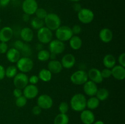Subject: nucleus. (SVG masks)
Instances as JSON below:
<instances>
[{
	"mask_svg": "<svg viewBox=\"0 0 125 124\" xmlns=\"http://www.w3.org/2000/svg\"><path fill=\"white\" fill-rule=\"evenodd\" d=\"M87 98L84 94L78 93L73 95L70 100L72 109L76 112H81L86 108Z\"/></svg>",
	"mask_w": 125,
	"mask_h": 124,
	"instance_id": "1",
	"label": "nucleus"
},
{
	"mask_svg": "<svg viewBox=\"0 0 125 124\" xmlns=\"http://www.w3.org/2000/svg\"><path fill=\"white\" fill-rule=\"evenodd\" d=\"M44 23L46 27L49 29L56 30L61 25V18L57 14L54 13H48L46 17L44 19Z\"/></svg>",
	"mask_w": 125,
	"mask_h": 124,
	"instance_id": "2",
	"label": "nucleus"
},
{
	"mask_svg": "<svg viewBox=\"0 0 125 124\" xmlns=\"http://www.w3.org/2000/svg\"><path fill=\"white\" fill-rule=\"evenodd\" d=\"M16 67H17V69L19 70L21 72L26 74V73L30 72L33 69L34 62L29 57H21L17 62Z\"/></svg>",
	"mask_w": 125,
	"mask_h": 124,
	"instance_id": "3",
	"label": "nucleus"
},
{
	"mask_svg": "<svg viewBox=\"0 0 125 124\" xmlns=\"http://www.w3.org/2000/svg\"><path fill=\"white\" fill-rule=\"evenodd\" d=\"M73 35L72 32V28L67 26H60L56 30V36L57 40L65 42L69 41L70 39Z\"/></svg>",
	"mask_w": 125,
	"mask_h": 124,
	"instance_id": "4",
	"label": "nucleus"
},
{
	"mask_svg": "<svg viewBox=\"0 0 125 124\" xmlns=\"http://www.w3.org/2000/svg\"><path fill=\"white\" fill-rule=\"evenodd\" d=\"M95 17L94 12L87 8H82L78 12V18L83 24H90L93 21Z\"/></svg>",
	"mask_w": 125,
	"mask_h": 124,
	"instance_id": "5",
	"label": "nucleus"
},
{
	"mask_svg": "<svg viewBox=\"0 0 125 124\" xmlns=\"http://www.w3.org/2000/svg\"><path fill=\"white\" fill-rule=\"evenodd\" d=\"M87 73L83 70H78L72 74L70 80L76 85H84L88 81Z\"/></svg>",
	"mask_w": 125,
	"mask_h": 124,
	"instance_id": "6",
	"label": "nucleus"
},
{
	"mask_svg": "<svg viewBox=\"0 0 125 124\" xmlns=\"http://www.w3.org/2000/svg\"><path fill=\"white\" fill-rule=\"evenodd\" d=\"M37 38L40 43H50L52 38V31L46 27H43L41 29L38 30Z\"/></svg>",
	"mask_w": 125,
	"mask_h": 124,
	"instance_id": "7",
	"label": "nucleus"
},
{
	"mask_svg": "<svg viewBox=\"0 0 125 124\" xmlns=\"http://www.w3.org/2000/svg\"><path fill=\"white\" fill-rule=\"evenodd\" d=\"M13 79V85L16 88L23 89L29 83V78L24 73H17Z\"/></svg>",
	"mask_w": 125,
	"mask_h": 124,
	"instance_id": "8",
	"label": "nucleus"
},
{
	"mask_svg": "<svg viewBox=\"0 0 125 124\" xmlns=\"http://www.w3.org/2000/svg\"><path fill=\"white\" fill-rule=\"evenodd\" d=\"M65 49V44L64 42H62L57 39L51 40L49 43V50L50 53L59 55L63 53Z\"/></svg>",
	"mask_w": 125,
	"mask_h": 124,
	"instance_id": "9",
	"label": "nucleus"
},
{
	"mask_svg": "<svg viewBox=\"0 0 125 124\" xmlns=\"http://www.w3.org/2000/svg\"><path fill=\"white\" fill-rule=\"evenodd\" d=\"M39 8L36 0H24L22 4V10L24 13L29 15L35 14Z\"/></svg>",
	"mask_w": 125,
	"mask_h": 124,
	"instance_id": "10",
	"label": "nucleus"
},
{
	"mask_svg": "<svg viewBox=\"0 0 125 124\" xmlns=\"http://www.w3.org/2000/svg\"><path fill=\"white\" fill-rule=\"evenodd\" d=\"M37 103L42 109H48L53 105V100L48 94H42L37 98Z\"/></svg>",
	"mask_w": 125,
	"mask_h": 124,
	"instance_id": "11",
	"label": "nucleus"
},
{
	"mask_svg": "<svg viewBox=\"0 0 125 124\" xmlns=\"http://www.w3.org/2000/svg\"><path fill=\"white\" fill-rule=\"evenodd\" d=\"M39 94V89L35 85H28L23 91V95L27 99L35 98Z\"/></svg>",
	"mask_w": 125,
	"mask_h": 124,
	"instance_id": "12",
	"label": "nucleus"
},
{
	"mask_svg": "<svg viewBox=\"0 0 125 124\" xmlns=\"http://www.w3.org/2000/svg\"><path fill=\"white\" fill-rule=\"evenodd\" d=\"M80 119L84 124H93L95 121V114L90 109H84L81 112Z\"/></svg>",
	"mask_w": 125,
	"mask_h": 124,
	"instance_id": "13",
	"label": "nucleus"
},
{
	"mask_svg": "<svg viewBox=\"0 0 125 124\" xmlns=\"http://www.w3.org/2000/svg\"><path fill=\"white\" fill-rule=\"evenodd\" d=\"M84 92L87 96L89 97L95 96L98 91L97 85L95 83L93 82L91 80H88L84 84L83 86Z\"/></svg>",
	"mask_w": 125,
	"mask_h": 124,
	"instance_id": "14",
	"label": "nucleus"
},
{
	"mask_svg": "<svg viewBox=\"0 0 125 124\" xmlns=\"http://www.w3.org/2000/svg\"><path fill=\"white\" fill-rule=\"evenodd\" d=\"M13 35L12 28L9 26L3 27L0 29V42H8L12 39Z\"/></svg>",
	"mask_w": 125,
	"mask_h": 124,
	"instance_id": "15",
	"label": "nucleus"
},
{
	"mask_svg": "<svg viewBox=\"0 0 125 124\" xmlns=\"http://www.w3.org/2000/svg\"><path fill=\"white\" fill-rule=\"evenodd\" d=\"M88 79L96 84L101 83L103 81L104 79L101 76V71L96 68H91L87 72Z\"/></svg>",
	"mask_w": 125,
	"mask_h": 124,
	"instance_id": "16",
	"label": "nucleus"
},
{
	"mask_svg": "<svg viewBox=\"0 0 125 124\" xmlns=\"http://www.w3.org/2000/svg\"><path fill=\"white\" fill-rule=\"evenodd\" d=\"M62 67L65 69H71L76 63V58L72 53H67L61 59V62Z\"/></svg>",
	"mask_w": 125,
	"mask_h": 124,
	"instance_id": "17",
	"label": "nucleus"
},
{
	"mask_svg": "<svg viewBox=\"0 0 125 124\" xmlns=\"http://www.w3.org/2000/svg\"><path fill=\"white\" fill-rule=\"evenodd\" d=\"M99 38L102 42L109 43L113 39V32L109 28H103L99 32Z\"/></svg>",
	"mask_w": 125,
	"mask_h": 124,
	"instance_id": "18",
	"label": "nucleus"
},
{
	"mask_svg": "<svg viewBox=\"0 0 125 124\" xmlns=\"http://www.w3.org/2000/svg\"><path fill=\"white\" fill-rule=\"evenodd\" d=\"M112 76L118 80H123L125 78V68L121 65H115L111 69Z\"/></svg>",
	"mask_w": 125,
	"mask_h": 124,
	"instance_id": "19",
	"label": "nucleus"
},
{
	"mask_svg": "<svg viewBox=\"0 0 125 124\" xmlns=\"http://www.w3.org/2000/svg\"><path fill=\"white\" fill-rule=\"evenodd\" d=\"M6 55L7 60L12 63H17L18 60L21 58L20 52L14 47L9 49Z\"/></svg>",
	"mask_w": 125,
	"mask_h": 124,
	"instance_id": "20",
	"label": "nucleus"
},
{
	"mask_svg": "<svg viewBox=\"0 0 125 124\" xmlns=\"http://www.w3.org/2000/svg\"><path fill=\"white\" fill-rule=\"evenodd\" d=\"M20 35L22 41L26 43L31 42L34 38V32L32 30L28 27H25L21 30Z\"/></svg>",
	"mask_w": 125,
	"mask_h": 124,
	"instance_id": "21",
	"label": "nucleus"
},
{
	"mask_svg": "<svg viewBox=\"0 0 125 124\" xmlns=\"http://www.w3.org/2000/svg\"><path fill=\"white\" fill-rule=\"evenodd\" d=\"M63 67L61 62L56 60H51L48 64V69L52 74H59L62 71Z\"/></svg>",
	"mask_w": 125,
	"mask_h": 124,
	"instance_id": "22",
	"label": "nucleus"
},
{
	"mask_svg": "<svg viewBox=\"0 0 125 124\" xmlns=\"http://www.w3.org/2000/svg\"><path fill=\"white\" fill-rule=\"evenodd\" d=\"M69 44L71 48L73 50H79L81 48L83 45V41L81 38L78 35H73L69 40Z\"/></svg>",
	"mask_w": 125,
	"mask_h": 124,
	"instance_id": "23",
	"label": "nucleus"
},
{
	"mask_svg": "<svg viewBox=\"0 0 125 124\" xmlns=\"http://www.w3.org/2000/svg\"><path fill=\"white\" fill-rule=\"evenodd\" d=\"M103 63L106 68L112 69L116 64V59L112 54H107L104 57Z\"/></svg>",
	"mask_w": 125,
	"mask_h": 124,
	"instance_id": "24",
	"label": "nucleus"
},
{
	"mask_svg": "<svg viewBox=\"0 0 125 124\" xmlns=\"http://www.w3.org/2000/svg\"><path fill=\"white\" fill-rule=\"evenodd\" d=\"M39 80L44 82H48L52 79V73L47 69H42L40 71L38 75Z\"/></svg>",
	"mask_w": 125,
	"mask_h": 124,
	"instance_id": "25",
	"label": "nucleus"
},
{
	"mask_svg": "<svg viewBox=\"0 0 125 124\" xmlns=\"http://www.w3.org/2000/svg\"><path fill=\"white\" fill-rule=\"evenodd\" d=\"M100 101L95 96L90 97L88 100H87L86 107H87L90 110L95 109L99 106Z\"/></svg>",
	"mask_w": 125,
	"mask_h": 124,
	"instance_id": "26",
	"label": "nucleus"
},
{
	"mask_svg": "<svg viewBox=\"0 0 125 124\" xmlns=\"http://www.w3.org/2000/svg\"><path fill=\"white\" fill-rule=\"evenodd\" d=\"M68 123L69 117L67 114L59 113L54 119V124H68Z\"/></svg>",
	"mask_w": 125,
	"mask_h": 124,
	"instance_id": "27",
	"label": "nucleus"
},
{
	"mask_svg": "<svg viewBox=\"0 0 125 124\" xmlns=\"http://www.w3.org/2000/svg\"><path fill=\"white\" fill-rule=\"evenodd\" d=\"M96 97L100 101H104L107 99L109 96V92L106 88L98 89V91L96 94Z\"/></svg>",
	"mask_w": 125,
	"mask_h": 124,
	"instance_id": "28",
	"label": "nucleus"
},
{
	"mask_svg": "<svg viewBox=\"0 0 125 124\" xmlns=\"http://www.w3.org/2000/svg\"><path fill=\"white\" fill-rule=\"evenodd\" d=\"M44 24H45L44 20L39 19L37 17H34L31 21V26L35 30H39L42 27H44Z\"/></svg>",
	"mask_w": 125,
	"mask_h": 124,
	"instance_id": "29",
	"label": "nucleus"
},
{
	"mask_svg": "<svg viewBox=\"0 0 125 124\" xmlns=\"http://www.w3.org/2000/svg\"><path fill=\"white\" fill-rule=\"evenodd\" d=\"M50 51L45 49H42L39 51L37 53V58L39 61L42 62H47L50 59Z\"/></svg>",
	"mask_w": 125,
	"mask_h": 124,
	"instance_id": "30",
	"label": "nucleus"
},
{
	"mask_svg": "<svg viewBox=\"0 0 125 124\" xmlns=\"http://www.w3.org/2000/svg\"><path fill=\"white\" fill-rule=\"evenodd\" d=\"M18 69L15 66L10 65L7 67L5 70V73H6V77H7L9 79H13L18 72Z\"/></svg>",
	"mask_w": 125,
	"mask_h": 124,
	"instance_id": "31",
	"label": "nucleus"
},
{
	"mask_svg": "<svg viewBox=\"0 0 125 124\" xmlns=\"http://www.w3.org/2000/svg\"><path fill=\"white\" fill-rule=\"evenodd\" d=\"M27 102H28V99L23 95L18 98H16L15 105L17 107L23 108L27 104Z\"/></svg>",
	"mask_w": 125,
	"mask_h": 124,
	"instance_id": "32",
	"label": "nucleus"
},
{
	"mask_svg": "<svg viewBox=\"0 0 125 124\" xmlns=\"http://www.w3.org/2000/svg\"><path fill=\"white\" fill-rule=\"evenodd\" d=\"M37 18L44 20L45 17L47 15L48 13L46 10L43 8H38L35 13Z\"/></svg>",
	"mask_w": 125,
	"mask_h": 124,
	"instance_id": "33",
	"label": "nucleus"
},
{
	"mask_svg": "<svg viewBox=\"0 0 125 124\" xmlns=\"http://www.w3.org/2000/svg\"><path fill=\"white\" fill-rule=\"evenodd\" d=\"M69 110V105L65 102H62L59 105V111L60 113L62 114H67V112Z\"/></svg>",
	"mask_w": 125,
	"mask_h": 124,
	"instance_id": "34",
	"label": "nucleus"
},
{
	"mask_svg": "<svg viewBox=\"0 0 125 124\" xmlns=\"http://www.w3.org/2000/svg\"><path fill=\"white\" fill-rule=\"evenodd\" d=\"M21 52H22V54H23L24 57H29L31 55V49L29 45L25 44L24 47L21 51Z\"/></svg>",
	"mask_w": 125,
	"mask_h": 124,
	"instance_id": "35",
	"label": "nucleus"
},
{
	"mask_svg": "<svg viewBox=\"0 0 125 124\" xmlns=\"http://www.w3.org/2000/svg\"><path fill=\"white\" fill-rule=\"evenodd\" d=\"M24 44H25V43H24V41H23L22 40H18L15 41L14 43H13V46H14V48H15L16 49L20 52L24 47Z\"/></svg>",
	"mask_w": 125,
	"mask_h": 124,
	"instance_id": "36",
	"label": "nucleus"
},
{
	"mask_svg": "<svg viewBox=\"0 0 125 124\" xmlns=\"http://www.w3.org/2000/svg\"><path fill=\"white\" fill-rule=\"evenodd\" d=\"M101 76L103 79H109L112 76V73H111V69L108 68H104L101 71Z\"/></svg>",
	"mask_w": 125,
	"mask_h": 124,
	"instance_id": "37",
	"label": "nucleus"
},
{
	"mask_svg": "<svg viewBox=\"0 0 125 124\" xmlns=\"http://www.w3.org/2000/svg\"><path fill=\"white\" fill-rule=\"evenodd\" d=\"M8 49V44H7V43L0 42V53L1 54L6 53Z\"/></svg>",
	"mask_w": 125,
	"mask_h": 124,
	"instance_id": "38",
	"label": "nucleus"
},
{
	"mask_svg": "<svg viewBox=\"0 0 125 124\" xmlns=\"http://www.w3.org/2000/svg\"><path fill=\"white\" fill-rule=\"evenodd\" d=\"M72 32H73V35H77L81 32V31H82L81 27L79 25L76 24V25L73 26V27L72 28Z\"/></svg>",
	"mask_w": 125,
	"mask_h": 124,
	"instance_id": "39",
	"label": "nucleus"
},
{
	"mask_svg": "<svg viewBox=\"0 0 125 124\" xmlns=\"http://www.w3.org/2000/svg\"><path fill=\"white\" fill-rule=\"evenodd\" d=\"M39 78L37 75H31L30 77L29 78V83H30V84L31 85H36L37 83H39Z\"/></svg>",
	"mask_w": 125,
	"mask_h": 124,
	"instance_id": "40",
	"label": "nucleus"
},
{
	"mask_svg": "<svg viewBox=\"0 0 125 124\" xmlns=\"http://www.w3.org/2000/svg\"><path fill=\"white\" fill-rule=\"evenodd\" d=\"M42 111V109L38 105L34 106L32 108V113L35 115H38L40 114Z\"/></svg>",
	"mask_w": 125,
	"mask_h": 124,
	"instance_id": "41",
	"label": "nucleus"
},
{
	"mask_svg": "<svg viewBox=\"0 0 125 124\" xmlns=\"http://www.w3.org/2000/svg\"><path fill=\"white\" fill-rule=\"evenodd\" d=\"M119 65L122 66L123 67H125V53L124 52L121 53L119 55L118 58Z\"/></svg>",
	"mask_w": 125,
	"mask_h": 124,
	"instance_id": "42",
	"label": "nucleus"
},
{
	"mask_svg": "<svg viewBox=\"0 0 125 124\" xmlns=\"http://www.w3.org/2000/svg\"><path fill=\"white\" fill-rule=\"evenodd\" d=\"M13 94L16 98H18V97L23 96V91L21 89L16 88H15L13 91Z\"/></svg>",
	"mask_w": 125,
	"mask_h": 124,
	"instance_id": "43",
	"label": "nucleus"
},
{
	"mask_svg": "<svg viewBox=\"0 0 125 124\" xmlns=\"http://www.w3.org/2000/svg\"><path fill=\"white\" fill-rule=\"evenodd\" d=\"M5 70H6V69L4 68V67L0 64V80L4 79L6 77Z\"/></svg>",
	"mask_w": 125,
	"mask_h": 124,
	"instance_id": "44",
	"label": "nucleus"
},
{
	"mask_svg": "<svg viewBox=\"0 0 125 124\" xmlns=\"http://www.w3.org/2000/svg\"><path fill=\"white\" fill-rule=\"evenodd\" d=\"M73 9L75 12H78L82 9V6L79 3H78V2H74V4L73 5Z\"/></svg>",
	"mask_w": 125,
	"mask_h": 124,
	"instance_id": "45",
	"label": "nucleus"
},
{
	"mask_svg": "<svg viewBox=\"0 0 125 124\" xmlns=\"http://www.w3.org/2000/svg\"><path fill=\"white\" fill-rule=\"evenodd\" d=\"M10 0H0V6L2 7H5L9 4Z\"/></svg>",
	"mask_w": 125,
	"mask_h": 124,
	"instance_id": "46",
	"label": "nucleus"
},
{
	"mask_svg": "<svg viewBox=\"0 0 125 124\" xmlns=\"http://www.w3.org/2000/svg\"><path fill=\"white\" fill-rule=\"evenodd\" d=\"M29 17H30V15H29L24 13V15H23V17H22V18H23V20L24 21V22L28 21L29 20Z\"/></svg>",
	"mask_w": 125,
	"mask_h": 124,
	"instance_id": "47",
	"label": "nucleus"
},
{
	"mask_svg": "<svg viewBox=\"0 0 125 124\" xmlns=\"http://www.w3.org/2000/svg\"><path fill=\"white\" fill-rule=\"evenodd\" d=\"M43 44L42 43H39V44H37L36 45V49L38 50L39 51H41V50L43 49Z\"/></svg>",
	"mask_w": 125,
	"mask_h": 124,
	"instance_id": "48",
	"label": "nucleus"
},
{
	"mask_svg": "<svg viewBox=\"0 0 125 124\" xmlns=\"http://www.w3.org/2000/svg\"><path fill=\"white\" fill-rule=\"evenodd\" d=\"M57 55L54 54L53 53H50V58L51 59V60H56V57Z\"/></svg>",
	"mask_w": 125,
	"mask_h": 124,
	"instance_id": "49",
	"label": "nucleus"
},
{
	"mask_svg": "<svg viewBox=\"0 0 125 124\" xmlns=\"http://www.w3.org/2000/svg\"><path fill=\"white\" fill-rule=\"evenodd\" d=\"M93 124H105L104 123V122H103L102 120H97V121H95Z\"/></svg>",
	"mask_w": 125,
	"mask_h": 124,
	"instance_id": "50",
	"label": "nucleus"
},
{
	"mask_svg": "<svg viewBox=\"0 0 125 124\" xmlns=\"http://www.w3.org/2000/svg\"><path fill=\"white\" fill-rule=\"evenodd\" d=\"M70 1H73V2H79V1H81V0H70Z\"/></svg>",
	"mask_w": 125,
	"mask_h": 124,
	"instance_id": "51",
	"label": "nucleus"
},
{
	"mask_svg": "<svg viewBox=\"0 0 125 124\" xmlns=\"http://www.w3.org/2000/svg\"><path fill=\"white\" fill-rule=\"evenodd\" d=\"M10 1H18V0H10Z\"/></svg>",
	"mask_w": 125,
	"mask_h": 124,
	"instance_id": "52",
	"label": "nucleus"
},
{
	"mask_svg": "<svg viewBox=\"0 0 125 124\" xmlns=\"http://www.w3.org/2000/svg\"><path fill=\"white\" fill-rule=\"evenodd\" d=\"M0 29H1V27H0Z\"/></svg>",
	"mask_w": 125,
	"mask_h": 124,
	"instance_id": "53",
	"label": "nucleus"
}]
</instances>
